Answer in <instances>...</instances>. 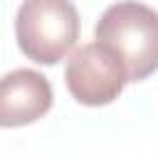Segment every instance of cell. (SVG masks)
I'll return each mask as SVG.
<instances>
[{
  "instance_id": "cell-3",
  "label": "cell",
  "mask_w": 158,
  "mask_h": 158,
  "mask_svg": "<svg viewBox=\"0 0 158 158\" xmlns=\"http://www.w3.org/2000/svg\"><path fill=\"white\" fill-rule=\"evenodd\" d=\"M69 94L84 106H106L123 91L128 74L123 62L101 42H86L72 49L64 69Z\"/></svg>"
},
{
  "instance_id": "cell-1",
  "label": "cell",
  "mask_w": 158,
  "mask_h": 158,
  "mask_svg": "<svg viewBox=\"0 0 158 158\" xmlns=\"http://www.w3.org/2000/svg\"><path fill=\"white\" fill-rule=\"evenodd\" d=\"M94 35L123 62L128 81H143L158 72V12L153 7L136 0L114 2L101 12Z\"/></svg>"
},
{
  "instance_id": "cell-2",
  "label": "cell",
  "mask_w": 158,
  "mask_h": 158,
  "mask_svg": "<svg viewBox=\"0 0 158 158\" xmlns=\"http://www.w3.org/2000/svg\"><path fill=\"white\" fill-rule=\"evenodd\" d=\"M20 52L37 64H57L79 40V12L72 0H22L15 15Z\"/></svg>"
},
{
  "instance_id": "cell-4",
  "label": "cell",
  "mask_w": 158,
  "mask_h": 158,
  "mask_svg": "<svg viewBox=\"0 0 158 158\" xmlns=\"http://www.w3.org/2000/svg\"><path fill=\"white\" fill-rule=\"evenodd\" d=\"M52 84L37 69H12L0 79V128L35 123L52 109Z\"/></svg>"
}]
</instances>
